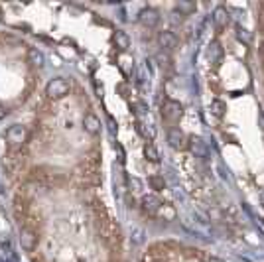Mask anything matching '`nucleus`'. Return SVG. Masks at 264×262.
<instances>
[{
	"label": "nucleus",
	"mask_w": 264,
	"mask_h": 262,
	"mask_svg": "<svg viewBox=\"0 0 264 262\" xmlns=\"http://www.w3.org/2000/svg\"><path fill=\"white\" fill-rule=\"evenodd\" d=\"M69 91H71V85H69V81L64 79V77L52 79V81L48 83V87H46V95H48V98H54V100L64 98Z\"/></svg>",
	"instance_id": "obj_1"
},
{
	"label": "nucleus",
	"mask_w": 264,
	"mask_h": 262,
	"mask_svg": "<svg viewBox=\"0 0 264 262\" xmlns=\"http://www.w3.org/2000/svg\"><path fill=\"white\" fill-rule=\"evenodd\" d=\"M184 114V106L178 100H166L162 104V116L170 122H178Z\"/></svg>",
	"instance_id": "obj_2"
},
{
	"label": "nucleus",
	"mask_w": 264,
	"mask_h": 262,
	"mask_svg": "<svg viewBox=\"0 0 264 262\" xmlns=\"http://www.w3.org/2000/svg\"><path fill=\"white\" fill-rule=\"evenodd\" d=\"M6 140H8L12 146H22V144L28 140V128L22 126V124L10 126L8 132H6Z\"/></svg>",
	"instance_id": "obj_3"
},
{
	"label": "nucleus",
	"mask_w": 264,
	"mask_h": 262,
	"mask_svg": "<svg viewBox=\"0 0 264 262\" xmlns=\"http://www.w3.org/2000/svg\"><path fill=\"white\" fill-rule=\"evenodd\" d=\"M138 22L144 26V28H154L158 22H160V14L154 10V8H142L138 12Z\"/></svg>",
	"instance_id": "obj_4"
},
{
	"label": "nucleus",
	"mask_w": 264,
	"mask_h": 262,
	"mask_svg": "<svg viewBox=\"0 0 264 262\" xmlns=\"http://www.w3.org/2000/svg\"><path fill=\"white\" fill-rule=\"evenodd\" d=\"M188 148H190V152H192L196 158H207V154H209L207 144H205L203 138H199V136L188 138Z\"/></svg>",
	"instance_id": "obj_5"
},
{
	"label": "nucleus",
	"mask_w": 264,
	"mask_h": 262,
	"mask_svg": "<svg viewBox=\"0 0 264 262\" xmlns=\"http://www.w3.org/2000/svg\"><path fill=\"white\" fill-rule=\"evenodd\" d=\"M20 244H22L24 250L32 252L34 248H36V244H38V234H36V230L30 229V227L20 229Z\"/></svg>",
	"instance_id": "obj_6"
},
{
	"label": "nucleus",
	"mask_w": 264,
	"mask_h": 262,
	"mask_svg": "<svg viewBox=\"0 0 264 262\" xmlns=\"http://www.w3.org/2000/svg\"><path fill=\"white\" fill-rule=\"evenodd\" d=\"M168 142H170V146H172L174 150H184V148H188V136L180 130V128H174V130L168 134Z\"/></svg>",
	"instance_id": "obj_7"
},
{
	"label": "nucleus",
	"mask_w": 264,
	"mask_h": 262,
	"mask_svg": "<svg viewBox=\"0 0 264 262\" xmlns=\"http://www.w3.org/2000/svg\"><path fill=\"white\" fill-rule=\"evenodd\" d=\"M140 205H142V211L146 213V215H156L158 213V209L162 207V201L158 199L156 196H144L142 197V201H140Z\"/></svg>",
	"instance_id": "obj_8"
},
{
	"label": "nucleus",
	"mask_w": 264,
	"mask_h": 262,
	"mask_svg": "<svg viewBox=\"0 0 264 262\" xmlns=\"http://www.w3.org/2000/svg\"><path fill=\"white\" fill-rule=\"evenodd\" d=\"M100 118L97 114H93V112H87L85 114V118H83V128L87 134H91V136H97L100 132Z\"/></svg>",
	"instance_id": "obj_9"
},
{
	"label": "nucleus",
	"mask_w": 264,
	"mask_h": 262,
	"mask_svg": "<svg viewBox=\"0 0 264 262\" xmlns=\"http://www.w3.org/2000/svg\"><path fill=\"white\" fill-rule=\"evenodd\" d=\"M158 44H160L162 52H172L178 46V38L174 32H160L158 34Z\"/></svg>",
	"instance_id": "obj_10"
},
{
	"label": "nucleus",
	"mask_w": 264,
	"mask_h": 262,
	"mask_svg": "<svg viewBox=\"0 0 264 262\" xmlns=\"http://www.w3.org/2000/svg\"><path fill=\"white\" fill-rule=\"evenodd\" d=\"M207 58H209V62L215 64V66L221 64V60H223V48H221L219 42H211V44L207 46Z\"/></svg>",
	"instance_id": "obj_11"
},
{
	"label": "nucleus",
	"mask_w": 264,
	"mask_h": 262,
	"mask_svg": "<svg viewBox=\"0 0 264 262\" xmlns=\"http://www.w3.org/2000/svg\"><path fill=\"white\" fill-rule=\"evenodd\" d=\"M213 22L217 28H225L229 24V10L225 6H217L213 10Z\"/></svg>",
	"instance_id": "obj_12"
},
{
	"label": "nucleus",
	"mask_w": 264,
	"mask_h": 262,
	"mask_svg": "<svg viewBox=\"0 0 264 262\" xmlns=\"http://www.w3.org/2000/svg\"><path fill=\"white\" fill-rule=\"evenodd\" d=\"M116 62H118V69L122 71V75H124V77H130L132 73H134V60H132L130 56L120 54Z\"/></svg>",
	"instance_id": "obj_13"
},
{
	"label": "nucleus",
	"mask_w": 264,
	"mask_h": 262,
	"mask_svg": "<svg viewBox=\"0 0 264 262\" xmlns=\"http://www.w3.org/2000/svg\"><path fill=\"white\" fill-rule=\"evenodd\" d=\"M112 42H114V46H116L122 54L130 48V38H128V34L122 32V30H116V32L112 34Z\"/></svg>",
	"instance_id": "obj_14"
},
{
	"label": "nucleus",
	"mask_w": 264,
	"mask_h": 262,
	"mask_svg": "<svg viewBox=\"0 0 264 262\" xmlns=\"http://www.w3.org/2000/svg\"><path fill=\"white\" fill-rule=\"evenodd\" d=\"M156 217H160V219H164V221H176V217H178V211H176V207L174 205H168V203H162V207L158 209V213H156Z\"/></svg>",
	"instance_id": "obj_15"
},
{
	"label": "nucleus",
	"mask_w": 264,
	"mask_h": 262,
	"mask_svg": "<svg viewBox=\"0 0 264 262\" xmlns=\"http://www.w3.org/2000/svg\"><path fill=\"white\" fill-rule=\"evenodd\" d=\"M196 10H198L196 2H188V0H182V2H178V4H176V12H180L182 16H190V14H194Z\"/></svg>",
	"instance_id": "obj_16"
},
{
	"label": "nucleus",
	"mask_w": 264,
	"mask_h": 262,
	"mask_svg": "<svg viewBox=\"0 0 264 262\" xmlns=\"http://www.w3.org/2000/svg\"><path fill=\"white\" fill-rule=\"evenodd\" d=\"M144 156H146V160L152 162V164H158V162H160V154H158V150H156V146H154L152 142H146V144H144Z\"/></svg>",
	"instance_id": "obj_17"
},
{
	"label": "nucleus",
	"mask_w": 264,
	"mask_h": 262,
	"mask_svg": "<svg viewBox=\"0 0 264 262\" xmlns=\"http://www.w3.org/2000/svg\"><path fill=\"white\" fill-rule=\"evenodd\" d=\"M136 130L140 132L144 138H146V142H152L154 140V136H156V130H154V126H150V124H144L142 120H138L136 122Z\"/></svg>",
	"instance_id": "obj_18"
},
{
	"label": "nucleus",
	"mask_w": 264,
	"mask_h": 262,
	"mask_svg": "<svg viewBox=\"0 0 264 262\" xmlns=\"http://www.w3.org/2000/svg\"><path fill=\"white\" fill-rule=\"evenodd\" d=\"M234 38H236L240 44H244V46H250V42H252V34L248 32L246 28H240V26L234 28Z\"/></svg>",
	"instance_id": "obj_19"
},
{
	"label": "nucleus",
	"mask_w": 264,
	"mask_h": 262,
	"mask_svg": "<svg viewBox=\"0 0 264 262\" xmlns=\"http://www.w3.org/2000/svg\"><path fill=\"white\" fill-rule=\"evenodd\" d=\"M225 110H227V104H225L221 98H215V100L211 102V112H213L215 116H223Z\"/></svg>",
	"instance_id": "obj_20"
},
{
	"label": "nucleus",
	"mask_w": 264,
	"mask_h": 262,
	"mask_svg": "<svg viewBox=\"0 0 264 262\" xmlns=\"http://www.w3.org/2000/svg\"><path fill=\"white\" fill-rule=\"evenodd\" d=\"M28 60H30V64H32V66H38V67L44 66V54H42V52H38V50H30Z\"/></svg>",
	"instance_id": "obj_21"
},
{
	"label": "nucleus",
	"mask_w": 264,
	"mask_h": 262,
	"mask_svg": "<svg viewBox=\"0 0 264 262\" xmlns=\"http://www.w3.org/2000/svg\"><path fill=\"white\" fill-rule=\"evenodd\" d=\"M150 186H152V190H156V192H162V190L166 188L164 178H160V176H152V178H150Z\"/></svg>",
	"instance_id": "obj_22"
},
{
	"label": "nucleus",
	"mask_w": 264,
	"mask_h": 262,
	"mask_svg": "<svg viewBox=\"0 0 264 262\" xmlns=\"http://www.w3.org/2000/svg\"><path fill=\"white\" fill-rule=\"evenodd\" d=\"M134 112H136L138 116H142V114H148V106H146L144 102H136V104H134Z\"/></svg>",
	"instance_id": "obj_23"
},
{
	"label": "nucleus",
	"mask_w": 264,
	"mask_h": 262,
	"mask_svg": "<svg viewBox=\"0 0 264 262\" xmlns=\"http://www.w3.org/2000/svg\"><path fill=\"white\" fill-rule=\"evenodd\" d=\"M128 186H130L132 192H140V190H142V184H140V180H136V178L128 180Z\"/></svg>",
	"instance_id": "obj_24"
},
{
	"label": "nucleus",
	"mask_w": 264,
	"mask_h": 262,
	"mask_svg": "<svg viewBox=\"0 0 264 262\" xmlns=\"http://www.w3.org/2000/svg\"><path fill=\"white\" fill-rule=\"evenodd\" d=\"M118 91L122 93V97H128V87L126 85H118Z\"/></svg>",
	"instance_id": "obj_25"
},
{
	"label": "nucleus",
	"mask_w": 264,
	"mask_h": 262,
	"mask_svg": "<svg viewBox=\"0 0 264 262\" xmlns=\"http://www.w3.org/2000/svg\"><path fill=\"white\" fill-rule=\"evenodd\" d=\"M258 126H260L264 132V112H258Z\"/></svg>",
	"instance_id": "obj_26"
},
{
	"label": "nucleus",
	"mask_w": 264,
	"mask_h": 262,
	"mask_svg": "<svg viewBox=\"0 0 264 262\" xmlns=\"http://www.w3.org/2000/svg\"><path fill=\"white\" fill-rule=\"evenodd\" d=\"M4 116H6V108H4V106H2V104H0V120H2V118H4Z\"/></svg>",
	"instance_id": "obj_27"
},
{
	"label": "nucleus",
	"mask_w": 264,
	"mask_h": 262,
	"mask_svg": "<svg viewBox=\"0 0 264 262\" xmlns=\"http://www.w3.org/2000/svg\"><path fill=\"white\" fill-rule=\"evenodd\" d=\"M260 58H262V67H264V46L260 48Z\"/></svg>",
	"instance_id": "obj_28"
},
{
	"label": "nucleus",
	"mask_w": 264,
	"mask_h": 262,
	"mask_svg": "<svg viewBox=\"0 0 264 262\" xmlns=\"http://www.w3.org/2000/svg\"><path fill=\"white\" fill-rule=\"evenodd\" d=\"M207 262H223V260H219V258H209Z\"/></svg>",
	"instance_id": "obj_29"
}]
</instances>
